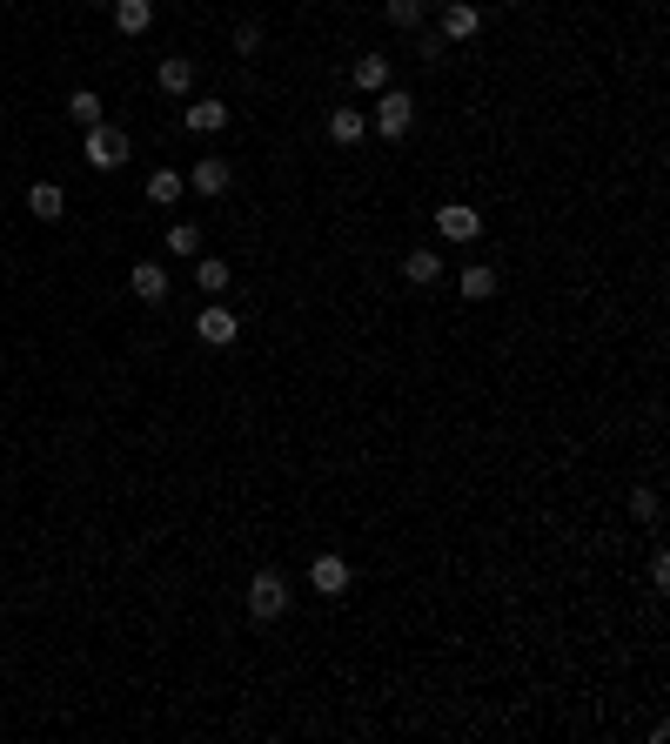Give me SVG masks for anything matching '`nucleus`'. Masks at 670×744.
<instances>
[{
  "label": "nucleus",
  "mask_w": 670,
  "mask_h": 744,
  "mask_svg": "<svg viewBox=\"0 0 670 744\" xmlns=\"http://www.w3.org/2000/svg\"><path fill=\"white\" fill-rule=\"evenodd\" d=\"M114 27H121V34H148V27H155V0H114Z\"/></svg>",
  "instance_id": "nucleus-12"
},
{
  "label": "nucleus",
  "mask_w": 670,
  "mask_h": 744,
  "mask_svg": "<svg viewBox=\"0 0 670 744\" xmlns=\"http://www.w3.org/2000/svg\"><path fill=\"white\" fill-rule=\"evenodd\" d=\"M389 27H423V0H382Z\"/></svg>",
  "instance_id": "nucleus-21"
},
{
  "label": "nucleus",
  "mask_w": 670,
  "mask_h": 744,
  "mask_svg": "<svg viewBox=\"0 0 670 744\" xmlns=\"http://www.w3.org/2000/svg\"><path fill=\"white\" fill-rule=\"evenodd\" d=\"M195 336L208 342V349H228V342L242 336V316H235L228 302H208V309H201V316H195Z\"/></svg>",
  "instance_id": "nucleus-4"
},
{
  "label": "nucleus",
  "mask_w": 670,
  "mask_h": 744,
  "mask_svg": "<svg viewBox=\"0 0 670 744\" xmlns=\"http://www.w3.org/2000/svg\"><path fill=\"white\" fill-rule=\"evenodd\" d=\"M262 47V27H235V54H255Z\"/></svg>",
  "instance_id": "nucleus-24"
},
{
  "label": "nucleus",
  "mask_w": 670,
  "mask_h": 744,
  "mask_svg": "<svg viewBox=\"0 0 670 744\" xmlns=\"http://www.w3.org/2000/svg\"><path fill=\"white\" fill-rule=\"evenodd\" d=\"M168 248L195 262V255H201V228H195V222H175V228H168Z\"/></svg>",
  "instance_id": "nucleus-22"
},
{
  "label": "nucleus",
  "mask_w": 670,
  "mask_h": 744,
  "mask_svg": "<svg viewBox=\"0 0 670 744\" xmlns=\"http://www.w3.org/2000/svg\"><path fill=\"white\" fill-rule=\"evenodd\" d=\"M134 141L114 128V121H94V128H81V161L88 168H101V175H114V168H128Z\"/></svg>",
  "instance_id": "nucleus-1"
},
{
  "label": "nucleus",
  "mask_w": 670,
  "mask_h": 744,
  "mask_svg": "<svg viewBox=\"0 0 670 744\" xmlns=\"http://www.w3.org/2000/svg\"><path fill=\"white\" fill-rule=\"evenodd\" d=\"M27 215H41V222H61V215H67L61 181H34V188H27Z\"/></svg>",
  "instance_id": "nucleus-9"
},
{
  "label": "nucleus",
  "mask_w": 670,
  "mask_h": 744,
  "mask_svg": "<svg viewBox=\"0 0 670 744\" xmlns=\"http://www.w3.org/2000/svg\"><path fill=\"white\" fill-rule=\"evenodd\" d=\"M483 34V7L476 0H449L443 7V41H476Z\"/></svg>",
  "instance_id": "nucleus-7"
},
{
  "label": "nucleus",
  "mask_w": 670,
  "mask_h": 744,
  "mask_svg": "<svg viewBox=\"0 0 670 744\" xmlns=\"http://www.w3.org/2000/svg\"><path fill=\"white\" fill-rule=\"evenodd\" d=\"M94 7H114V0H94Z\"/></svg>",
  "instance_id": "nucleus-25"
},
{
  "label": "nucleus",
  "mask_w": 670,
  "mask_h": 744,
  "mask_svg": "<svg viewBox=\"0 0 670 744\" xmlns=\"http://www.w3.org/2000/svg\"><path fill=\"white\" fill-rule=\"evenodd\" d=\"M188 188H195V195H228V188H235V161L201 155V161H195V175H188Z\"/></svg>",
  "instance_id": "nucleus-6"
},
{
  "label": "nucleus",
  "mask_w": 670,
  "mask_h": 744,
  "mask_svg": "<svg viewBox=\"0 0 670 744\" xmlns=\"http://www.w3.org/2000/svg\"><path fill=\"white\" fill-rule=\"evenodd\" d=\"M195 282H201L208 295H222V289H228V262H215V255H201V262H195Z\"/></svg>",
  "instance_id": "nucleus-20"
},
{
  "label": "nucleus",
  "mask_w": 670,
  "mask_h": 744,
  "mask_svg": "<svg viewBox=\"0 0 670 744\" xmlns=\"http://www.w3.org/2000/svg\"><path fill=\"white\" fill-rule=\"evenodd\" d=\"M282 610H289V577H282V570H255V577H248V617H255V624H275Z\"/></svg>",
  "instance_id": "nucleus-2"
},
{
  "label": "nucleus",
  "mask_w": 670,
  "mask_h": 744,
  "mask_svg": "<svg viewBox=\"0 0 670 744\" xmlns=\"http://www.w3.org/2000/svg\"><path fill=\"white\" fill-rule=\"evenodd\" d=\"M67 121H74V128H94V121H101V94L74 88V94H67Z\"/></svg>",
  "instance_id": "nucleus-19"
},
{
  "label": "nucleus",
  "mask_w": 670,
  "mask_h": 744,
  "mask_svg": "<svg viewBox=\"0 0 670 744\" xmlns=\"http://www.w3.org/2000/svg\"><path fill=\"white\" fill-rule=\"evenodd\" d=\"M630 517H637V523H657V517H664L657 490H630Z\"/></svg>",
  "instance_id": "nucleus-23"
},
{
  "label": "nucleus",
  "mask_w": 670,
  "mask_h": 744,
  "mask_svg": "<svg viewBox=\"0 0 670 744\" xmlns=\"http://www.w3.org/2000/svg\"><path fill=\"white\" fill-rule=\"evenodd\" d=\"M329 141L335 148H356L362 141V108H335L329 114Z\"/></svg>",
  "instance_id": "nucleus-16"
},
{
  "label": "nucleus",
  "mask_w": 670,
  "mask_h": 744,
  "mask_svg": "<svg viewBox=\"0 0 670 744\" xmlns=\"http://www.w3.org/2000/svg\"><path fill=\"white\" fill-rule=\"evenodd\" d=\"M402 275H409V282H416V289H429V282H436V275H443V255H436V248H416V255H409V262H402Z\"/></svg>",
  "instance_id": "nucleus-18"
},
{
  "label": "nucleus",
  "mask_w": 670,
  "mask_h": 744,
  "mask_svg": "<svg viewBox=\"0 0 670 744\" xmlns=\"http://www.w3.org/2000/svg\"><path fill=\"white\" fill-rule=\"evenodd\" d=\"M309 590H315V597H342V590H349V557H315V564H309Z\"/></svg>",
  "instance_id": "nucleus-8"
},
{
  "label": "nucleus",
  "mask_w": 670,
  "mask_h": 744,
  "mask_svg": "<svg viewBox=\"0 0 670 744\" xmlns=\"http://www.w3.org/2000/svg\"><path fill=\"white\" fill-rule=\"evenodd\" d=\"M409 128H416V94H402V88H382V94H376V135L402 141Z\"/></svg>",
  "instance_id": "nucleus-3"
},
{
  "label": "nucleus",
  "mask_w": 670,
  "mask_h": 744,
  "mask_svg": "<svg viewBox=\"0 0 670 744\" xmlns=\"http://www.w3.org/2000/svg\"><path fill=\"white\" fill-rule=\"evenodd\" d=\"M349 74H356L362 94H382V88H389V61H382V54H356V68H349Z\"/></svg>",
  "instance_id": "nucleus-14"
},
{
  "label": "nucleus",
  "mask_w": 670,
  "mask_h": 744,
  "mask_svg": "<svg viewBox=\"0 0 670 744\" xmlns=\"http://www.w3.org/2000/svg\"><path fill=\"white\" fill-rule=\"evenodd\" d=\"M128 289L141 295V302H168V269H155V262H134V269H128Z\"/></svg>",
  "instance_id": "nucleus-11"
},
{
  "label": "nucleus",
  "mask_w": 670,
  "mask_h": 744,
  "mask_svg": "<svg viewBox=\"0 0 670 744\" xmlns=\"http://www.w3.org/2000/svg\"><path fill=\"white\" fill-rule=\"evenodd\" d=\"M195 88V61H188V54H168V61H161V94H188Z\"/></svg>",
  "instance_id": "nucleus-15"
},
{
  "label": "nucleus",
  "mask_w": 670,
  "mask_h": 744,
  "mask_svg": "<svg viewBox=\"0 0 670 744\" xmlns=\"http://www.w3.org/2000/svg\"><path fill=\"white\" fill-rule=\"evenodd\" d=\"M181 188H188V181H181L175 168H155V175H148V202H155V208H175Z\"/></svg>",
  "instance_id": "nucleus-17"
},
{
  "label": "nucleus",
  "mask_w": 670,
  "mask_h": 744,
  "mask_svg": "<svg viewBox=\"0 0 670 744\" xmlns=\"http://www.w3.org/2000/svg\"><path fill=\"white\" fill-rule=\"evenodd\" d=\"M456 289H463V302H490V295L503 289V275H496V269H483V262H469V269L456 275Z\"/></svg>",
  "instance_id": "nucleus-10"
},
{
  "label": "nucleus",
  "mask_w": 670,
  "mask_h": 744,
  "mask_svg": "<svg viewBox=\"0 0 670 744\" xmlns=\"http://www.w3.org/2000/svg\"><path fill=\"white\" fill-rule=\"evenodd\" d=\"M181 128H195V135H222V128H228V101H195V108L181 114Z\"/></svg>",
  "instance_id": "nucleus-13"
},
{
  "label": "nucleus",
  "mask_w": 670,
  "mask_h": 744,
  "mask_svg": "<svg viewBox=\"0 0 670 744\" xmlns=\"http://www.w3.org/2000/svg\"><path fill=\"white\" fill-rule=\"evenodd\" d=\"M436 235H443V242H476V235H483V215L469 202H443L436 208Z\"/></svg>",
  "instance_id": "nucleus-5"
}]
</instances>
